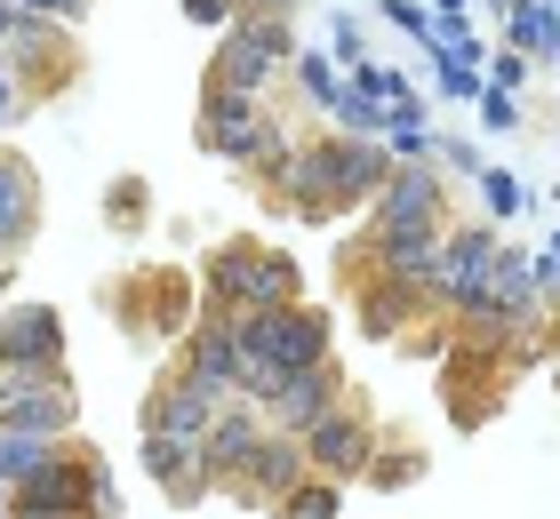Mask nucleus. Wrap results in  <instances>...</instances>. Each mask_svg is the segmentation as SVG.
<instances>
[{
	"mask_svg": "<svg viewBox=\"0 0 560 519\" xmlns=\"http://www.w3.org/2000/svg\"><path fill=\"white\" fill-rule=\"evenodd\" d=\"M192 137H200V152H217V161L257 168L265 185H280V176H289V161H296V144L280 137V120L265 113V96L224 89V81L200 89V120H192Z\"/></svg>",
	"mask_w": 560,
	"mask_h": 519,
	"instance_id": "nucleus-3",
	"label": "nucleus"
},
{
	"mask_svg": "<svg viewBox=\"0 0 560 519\" xmlns=\"http://www.w3.org/2000/svg\"><path fill=\"white\" fill-rule=\"evenodd\" d=\"M296 81H304V96L320 104V113H337V96H345V81L328 72V57H296Z\"/></svg>",
	"mask_w": 560,
	"mask_h": 519,
	"instance_id": "nucleus-23",
	"label": "nucleus"
},
{
	"mask_svg": "<svg viewBox=\"0 0 560 519\" xmlns=\"http://www.w3.org/2000/svg\"><path fill=\"white\" fill-rule=\"evenodd\" d=\"M257 448H265V408L248 400V392H241V400H224V408H217V432L200 439V456H209V472H217L224 487H233V480L248 472V456H257Z\"/></svg>",
	"mask_w": 560,
	"mask_h": 519,
	"instance_id": "nucleus-13",
	"label": "nucleus"
},
{
	"mask_svg": "<svg viewBox=\"0 0 560 519\" xmlns=\"http://www.w3.org/2000/svg\"><path fill=\"white\" fill-rule=\"evenodd\" d=\"M328 40H337L345 64H369V57H361V24H352V16H328Z\"/></svg>",
	"mask_w": 560,
	"mask_h": 519,
	"instance_id": "nucleus-28",
	"label": "nucleus"
},
{
	"mask_svg": "<svg viewBox=\"0 0 560 519\" xmlns=\"http://www.w3.org/2000/svg\"><path fill=\"white\" fill-rule=\"evenodd\" d=\"M72 376H0V424L9 432H40V439H65L72 432Z\"/></svg>",
	"mask_w": 560,
	"mask_h": 519,
	"instance_id": "nucleus-6",
	"label": "nucleus"
},
{
	"mask_svg": "<svg viewBox=\"0 0 560 519\" xmlns=\"http://www.w3.org/2000/svg\"><path fill=\"white\" fill-rule=\"evenodd\" d=\"M393 185V144H369V137H320V144H296L289 176H280V192L304 224H328L345 216V208H361Z\"/></svg>",
	"mask_w": 560,
	"mask_h": 519,
	"instance_id": "nucleus-1",
	"label": "nucleus"
},
{
	"mask_svg": "<svg viewBox=\"0 0 560 519\" xmlns=\"http://www.w3.org/2000/svg\"><path fill=\"white\" fill-rule=\"evenodd\" d=\"M552 376H560V335H552Z\"/></svg>",
	"mask_w": 560,
	"mask_h": 519,
	"instance_id": "nucleus-38",
	"label": "nucleus"
},
{
	"mask_svg": "<svg viewBox=\"0 0 560 519\" xmlns=\"http://www.w3.org/2000/svg\"><path fill=\"white\" fill-rule=\"evenodd\" d=\"M489 89H528V57H521V48H497V57H489Z\"/></svg>",
	"mask_w": 560,
	"mask_h": 519,
	"instance_id": "nucleus-27",
	"label": "nucleus"
},
{
	"mask_svg": "<svg viewBox=\"0 0 560 519\" xmlns=\"http://www.w3.org/2000/svg\"><path fill=\"white\" fill-rule=\"evenodd\" d=\"M0 368H65V320L48 304L0 311Z\"/></svg>",
	"mask_w": 560,
	"mask_h": 519,
	"instance_id": "nucleus-10",
	"label": "nucleus"
},
{
	"mask_svg": "<svg viewBox=\"0 0 560 519\" xmlns=\"http://www.w3.org/2000/svg\"><path fill=\"white\" fill-rule=\"evenodd\" d=\"M176 9H185L192 24H233V16H241V0H176Z\"/></svg>",
	"mask_w": 560,
	"mask_h": 519,
	"instance_id": "nucleus-29",
	"label": "nucleus"
},
{
	"mask_svg": "<svg viewBox=\"0 0 560 519\" xmlns=\"http://www.w3.org/2000/svg\"><path fill=\"white\" fill-rule=\"evenodd\" d=\"M304 456H313V472H320V480H369V463H376V432H369V415L328 408L320 424L304 432Z\"/></svg>",
	"mask_w": 560,
	"mask_h": 519,
	"instance_id": "nucleus-8",
	"label": "nucleus"
},
{
	"mask_svg": "<svg viewBox=\"0 0 560 519\" xmlns=\"http://www.w3.org/2000/svg\"><path fill=\"white\" fill-rule=\"evenodd\" d=\"M480 128H497V137H504V128H521V96L513 89H489V96H480Z\"/></svg>",
	"mask_w": 560,
	"mask_h": 519,
	"instance_id": "nucleus-26",
	"label": "nucleus"
},
{
	"mask_svg": "<svg viewBox=\"0 0 560 519\" xmlns=\"http://www.w3.org/2000/svg\"><path fill=\"white\" fill-rule=\"evenodd\" d=\"M241 9H248V16H289L296 0H241Z\"/></svg>",
	"mask_w": 560,
	"mask_h": 519,
	"instance_id": "nucleus-34",
	"label": "nucleus"
},
{
	"mask_svg": "<svg viewBox=\"0 0 560 519\" xmlns=\"http://www.w3.org/2000/svg\"><path fill=\"white\" fill-rule=\"evenodd\" d=\"M441 240H448V232H369V256H376V272H385V280H400V288H424V296H432Z\"/></svg>",
	"mask_w": 560,
	"mask_h": 519,
	"instance_id": "nucleus-15",
	"label": "nucleus"
},
{
	"mask_svg": "<svg viewBox=\"0 0 560 519\" xmlns=\"http://www.w3.org/2000/svg\"><path fill=\"white\" fill-rule=\"evenodd\" d=\"M280 64H296V33H289V16H233V24H224L217 64H209V81L265 96V89L280 81Z\"/></svg>",
	"mask_w": 560,
	"mask_h": 519,
	"instance_id": "nucleus-4",
	"label": "nucleus"
},
{
	"mask_svg": "<svg viewBox=\"0 0 560 519\" xmlns=\"http://www.w3.org/2000/svg\"><path fill=\"white\" fill-rule=\"evenodd\" d=\"M176 376L200 384L209 400H241V344H233V311H224V304L185 335V359H176Z\"/></svg>",
	"mask_w": 560,
	"mask_h": 519,
	"instance_id": "nucleus-7",
	"label": "nucleus"
},
{
	"mask_svg": "<svg viewBox=\"0 0 560 519\" xmlns=\"http://www.w3.org/2000/svg\"><path fill=\"white\" fill-rule=\"evenodd\" d=\"M24 9H40V16H57V24H72V16L89 9V0H24Z\"/></svg>",
	"mask_w": 560,
	"mask_h": 519,
	"instance_id": "nucleus-32",
	"label": "nucleus"
},
{
	"mask_svg": "<svg viewBox=\"0 0 560 519\" xmlns=\"http://www.w3.org/2000/svg\"><path fill=\"white\" fill-rule=\"evenodd\" d=\"M48 456H57V439H40V432H9V424H0V487L33 480Z\"/></svg>",
	"mask_w": 560,
	"mask_h": 519,
	"instance_id": "nucleus-19",
	"label": "nucleus"
},
{
	"mask_svg": "<svg viewBox=\"0 0 560 519\" xmlns=\"http://www.w3.org/2000/svg\"><path fill=\"white\" fill-rule=\"evenodd\" d=\"M441 89H448V96H489V64H456V57H441Z\"/></svg>",
	"mask_w": 560,
	"mask_h": 519,
	"instance_id": "nucleus-25",
	"label": "nucleus"
},
{
	"mask_svg": "<svg viewBox=\"0 0 560 519\" xmlns=\"http://www.w3.org/2000/svg\"><path fill=\"white\" fill-rule=\"evenodd\" d=\"M217 408H224V400H209L200 384L176 376V384H161V392H152L144 432H152V439H176V448H200V439L217 432Z\"/></svg>",
	"mask_w": 560,
	"mask_h": 519,
	"instance_id": "nucleus-14",
	"label": "nucleus"
},
{
	"mask_svg": "<svg viewBox=\"0 0 560 519\" xmlns=\"http://www.w3.org/2000/svg\"><path fill=\"white\" fill-rule=\"evenodd\" d=\"M441 161H448L456 176H480V152H472L465 137H448V144H441Z\"/></svg>",
	"mask_w": 560,
	"mask_h": 519,
	"instance_id": "nucleus-31",
	"label": "nucleus"
},
{
	"mask_svg": "<svg viewBox=\"0 0 560 519\" xmlns=\"http://www.w3.org/2000/svg\"><path fill=\"white\" fill-rule=\"evenodd\" d=\"M472 185H480V200H489V216H521V208H528V192H521L513 168H480Z\"/></svg>",
	"mask_w": 560,
	"mask_h": 519,
	"instance_id": "nucleus-22",
	"label": "nucleus"
},
{
	"mask_svg": "<svg viewBox=\"0 0 560 519\" xmlns=\"http://www.w3.org/2000/svg\"><path fill=\"white\" fill-rule=\"evenodd\" d=\"M9 113H16V81H9V64H0V128H9Z\"/></svg>",
	"mask_w": 560,
	"mask_h": 519,
	"instance_id": "nucleus-35",
	"label": "nucleus"
},
{
	"mask_svg": "<svg viewBox=\"0 0 560 519\" xmlns=\"http://www.w3.org/2000/svg\"><path fill=\"white\" fill-rule=\"evenodd\" d=\"M465 9H472V0H432V16H441V33H448V24H465Z\"/></svg>",
	"mask_w": 560,
	"mask_h": 519,
	"instance_id": "nucleus-33",
	"label": "nucleus"
},
{
	"mask_svg": "<svg viewBox=\"0 0 560 519\" xmlns=\"http://www.w3.org/2000/svg\"><path fill=\"white\" fill-rule=\"evenodd\" d=\"M337 400H345V376H337V359H320V368L289 376V384H280V392L265 400V424H272V432H296V439H304V432H313V424H320V415L337 408Z\"/></svg>",
	"mask_w": 560,
	"mask_h": 519,
	"instance_id": "nucleus-11",
	"label": "nucleus"
},
{
	"mask_svg": "<svg viewBox=\"0 0 560 519\" xmlns=\"http://www.w3.org/2000/svg\"><path fill=\"white\" fill-rule=\"evenodd\" d=\"M9 33H16V0H0V57H9Z\"/></svg>",
	"mask_w": 560,
	"mask_h": 519,
	"instance_id": "nucleus-36",
	"label": "nucleus"
},
{
	"mask_svg": "<svg viewBox=\"0 0 560 519\" xmlns=\"http://www.w3.org/2000/svg\"><path fill=\"white\" fill-rule=\"evenodd\" d=\"M337 511H345V480H320V472H313V480H304L272 519H337Z\"/></svg>",
	"mask_w": 560,
	"mask_h": 519,
	"instance_id": "nucleus-20",
	"label": "nucleus"
},
{
	"mask_svg": "<svg viewBox=\"0 0 560 519\" xmlns=\"http://www.w3.org/2000/svg\"><path fill=\"white\" fill-rule=\"evenodd\" d=\"M0 311H9V264H0Z\"/></svg>",
	"mask_w": 560,
	"mask_h": 519,
	"instance_id": "nucleus-37",
	"label": "nucleus"
},
{
	"mask_svg": "<svg viewBox=\"0 0 560 519\" xmlns=\"http://www.w3.org/2000/svg\"><path fill=\"white\" fill-rule=\"evenodd\" d=\"M385 144H393V161H424V152H432L424 128H385Z\"/></svg>",
	"mask_w": 560,
	"mask_h": 519,
	"instance_id": "nucleus-30",
	"label": "nucleus"
},
{
	"mask_svg": "<svg viewBox=\"0 0 560 519\" xmlns=\"http://www.w3.org/2000/svg\"><path fill=\"white\" fill-rule=\"evenodd\" d=\"M441 208H448L441 176H424L409 161V168H393L385 192H376V232H441Z\"/></svg>",
	"mask_w": 560,
	"mask_h": 519,
	"instance_id": "nucleus-12",
	"label": "nucleus"
},
{
	"mask_svg": "<svg viewBox=\"0 0 560 519\" xmlns=\"http://www.w3.org/2000/svg\"><path fill=\"white\" fill-rule=\"evenodd\" d=\"M369 480H376V487H417V480H424V456H417V448H400V456H385V448H376Z\"/></svg>",
	"mask_w": 560,
	"mask_h": 519,
	"instance_id": "nucleus-24",
	"label": "nucleus"
},
{
	"mask_svg": "<svg viewBox=\"0 0 560 519\" xmlns=\"http://www.w3.org/2000/svg\"><path fill=\"white\" fill-rule=\"evenodd\" d=\"M144 216H152V200H144V185H137V176H120V185L105 192V224H113V232H137Z\"/></svg>",
	"mask_w": 560,
	"mask_h": 519,
	"instance_id": "nucleus-21",
	"label": "nucleus"
},
{
	"mask_svg": "<svg viewBox=\"0 0 560 519\" xmlns=\"http://www.w3.org/2000/svg\"><path fill=\"white\" fill-rule=\"evenodd\" d=\"M417 304H432L424 288H400V280H385V272H376V288L361 296V328L376 335V344H385V335H400V328H409V311Z\"/></svg>",
	"mask_w": 560,
	"mask_h": 519,
	"instance_id": "nucleus-17",
	"label": "nucleus"
},
{
	"mask_svg": "<svg viewBox=\"0 0 560 519\" xmlns=\"http://www.w3.org/2000/svg\"><path fill=\"white\" fill-rule=\"evenodd\" d=\"M233 344H241V392L272 400L289 376L328 359V311L313 304H272V311H233Z\"/></svg>",
	"mask_w": 560,
	"mask_h": 519,
	"instance_id": "nucleus-2",
	"label": "nucleus"
},
{
	"mask_svg": "<svg viewBox=\"0 0 560 519\" xmlns=\"http://www.w3.org/2000/svg\"><path fill=\"white\" fill-rule=\"evenodd\" d=\"M504 40H513L521 57H552L560 48V16L545 9V0H513V9H504Z\"/></svg>",
	"mask_w": 560,
	"mask_h": 519,
	"instance_id": "nucleus-18",
	"label": "nucleus"
},
{
	"mask_svg": "<svg viewBox=\"0 0 560 519\" xmlns=\"http://www.w3.org/2000/svg\"><path fill=\"white\" fill-rule=\"evenodd\" d=\"M209 304H224V311L304 304V296H296V264H289V256H265V248L233 240V248H217V256H209Z\"/></svg>",
	"mask_w": 560,
	"mask_h": 519,
	"instance_id": "nucleus-5",
	"label": "nucleus"
},
{
	"mask_svg": "<svg viewBox=\"0 0 560 519\" xmlns=\"http://www.w3.org/2000/svg\"><path fill=\"white\" fill-rule=\"evenodd\" d=\"M304 480H313V456H304V439H296V432H272L265 448L248 456V472L233 480V496L265 504V511H280V504H289Z\"/></svg>",
	"mask_w": 560,
	"mask_h": 519,
	"instance_id": "nucleus-9",
	"label": "nucleus"
},
{
	"mask_svg": "<svg viewBox=\"0 0 560 519\" xmlns=\"http://www.w3.org/2000/svg\"><path fill=\"white\" fill-rule=\"evenodd\" d=\"M33 224H40V185L16 152H0V256H16L33 240Z\"/></svg>",
	"mask_w": 560,
	"mask_h": 519,
	"instance_id": "nucleus-16",
	"label": "nucleus"
}]
</instances>
